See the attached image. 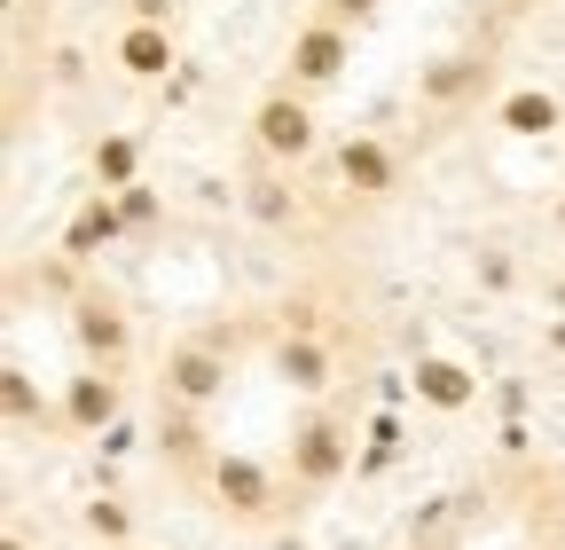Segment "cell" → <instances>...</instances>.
I'll return each mask as SVG.
<instances>
[{
	"mask_svg": "<svg viewBox=\"0 0 565 550\" xmlns=\"http://www.w3.org/2000/svg\"><path fill=\"white\" fill-rule=\"evenodd\" d=\"M557 488H565V472H557Z\"/></svg>",
	"mask_w": 565,
	"mask_h": 550,
	"instance_id": "33",
	"label": "cell"
},
{
	"mask_svg": "<svg viewBox=\"0 0 565 550\" xmlns=\"http://www.w3.org/2000/svg\"><path fill=\"white\" fill-rule=\"evenodd\" d=\"M338 189H345V204H385L401 189V150L385 134H345L338 142Z\"/></svg>",
	"mask_w": 565,
	"mask_h": 550,
	"instance_id": "8",
	"label": "cell"
},
{
	"mask_svg": "<svg viewBox=\"0 0 565 550\" xmlns=\"http://www.w3.org/2000/svg\"><path fill=\"white\" fill-rule=\"evenodd\" d=\"M526 401H534V393H526L519 378H503V385H494V409H503V425H519V417H526Z\"/></svg>",
	"mask_w": 565,
	"mask_h": 550,
	"instance_id": "23",
	"label": "cell"
},
{
	"mask_svg": "<svg viewBox=\"0 0 565 550\" xmlns=\"http://www.w3.org/2000/svg\"><path fill=\"white\" fill-rule=\"evenodd\" d=\"M79 527H87L95 550H126L134 542V504L126 496H95V504H79Z\"/></svg>",
	"mask_w": 565,
	"mask_h": 550,
	"instance_id": "19",
	"label": "cell"
},
{
	"mask_svg": "<svg viewBox=\"0 0 565 550\" xmlns=\"http://www.w3.org/2000/svg\"><path fill=\"white\" fill-rule=\"evenodd\" d=\"M479 284H511V252H503V244L479 252Z\"/></svg>",
	"mask_w": 565,
	"mask_h": 550,
	"instance_id": "25",
	"label": "cell"
},
{
	"mask_svg": "<svg viewBox=\"0 0 565 550\" xmlns=\"http://www.w3.org/2000/svg\"><path fill=\"white\" fill-rule=\"evenodd\" d=\"M228 378H236V355L228 347H212V338H173L166 362H158V409H221L228 401Z\"/></svg>",
	"mask_w": 565,
	"mask_h": 550,
	"instance_id": "3",
	"label": "cell"
},
{
	"mask_svg": "<svg viewBox=\"0 0 565 550\" xmlns=\"http://www.w3.org/2000/svg\"><path fill=\"white\" fill-rule=\"evenodd\" d=\"M126 24H166L173 32V0H126Z\"/></svg>",
	"mask_w": 565,
	"mask_h": 550,
	"instance_id": "24",
	"label": "cell"
},
{
	"mask_svg": "<svg viewBox=\"0 0 565 550\" xmlns=\"http://www.w3.org/2000/svg\"><path fill=\"white\" fill-rule=\"evenodd\" d=\"M353 464H362V456H353V417H345V409H315V417L291 425V448H282V479H291L299 496L338 488Z\"/></svg>",
	"mask_w": 565,
	"mask_h": 550,
	"instance_id": "2",
	"label": "cell"
},
{
	"mask_svg": "<svg viewBox=\"0 0 565 550\" xmlns=\"http://www.w3.org/2000/svg\"><path fill=\"white\" fill-rule=\"evenodd\" d=\"M494 126H503L511 142H542V134L565 126V103L550 87H511V95H494Z\"/></svg>",
	"mask_w": 565,
	"mask_h": 550,
	"instance_id": "17",
	"label": "cell"
},
{
	"mask_svg": "<svg viewBox=\"0 0 565 550\" xmlns=\"http://www.w3.org/2000/svg\"><path fill=\"white\" fill-rule=\"evenodd\" d=\"M487 80H494V55H487V47H448V55H433V63L416 72V103L456 110V103H471Z\"/></svg>",
	"mask_w": 565,
	"mask_h": 550,
	"instance_id": "10",
	"label": "cell"
},
{
	"mask_svg": "<svg viewBox=\"0 0 565 550\" xmlns=\"http://www.w3.org/2000/svg\"><path fill=\"white\" fill-rule=\"evenodd\" d=\"M110 63H118L126 80H173V72H181V47H173L166 24H118Z\"/></svg>",
	"mask_w": 565,
	"mask_h": 550,
	"instance_id": "14",
	"label": "cell"
},
{
	"mask_svg": "<svg viewBox=\"0 0 565 550\" xmlns=\"http://www.w3.org/2000/svg\"><path fill=\"white\" fill-rule=\"evenodd\" d=\"M267 550H307V542H299V535H275V542H267Z\"/></svg>",
	"mask_w": 565,
	"mask_h": 550,
	"instance_id": "29",
	"label": "cell"
},
{
	"mask_svg": "<svg viewBox=\"0 0 565 550\" xmlns=\"http://www.w3.org/2000/svg\"><path fill=\"white\" fill-rule=\"evenodd\" d=\"M267 370H275V385L282 393H330L338 385V347H330V338L322 330H307V338H275V347H267Z\"/></svg>",
	"mask_w": 565,
	"mask_h": 550,
	"instance_id": "11",
	"label": "cell"
},
{
	"mask_svg": "<svg viewBox=\"0 0 565 550\" xmlns=\"http://www.w3.org/2000/svg\"><path fill=\"white\" fill-rule=\"evenodd\" d=\"M542 550H565V542H542Z\"/></svg>",
	"mask_w": 565,
	"mask_h": 550,
	"instance_id": "32",
	"label": "cell"
},
{
	"mask_svg": "<svg viewBox=\"0 0 565 550\" xmlns=\"http://www.w3.org/2000/svg\"><path fill=\"white\" fill-rule=\"evenodd\" d=\"M550 355H557V362H565V322H550Z\"/></svg>",
	"mask_w": 565,
	"mask_h": 550,
	"instance_id": "27",
	"label": "cell"
},
{
	"mask_svg": "<svg viewBox=\"0 0 565 550\" xmlns=\"http://www.w3.org/2000/svg\"><path fill=\"white\" fill-rule=\"evenodd\" d=\"M252 158L259 166H282V173H291V166H307L315 150H322V126H315V103L307 95H291V87H267L259 103H252Z\"/></svg>",
	"mask_w": 565,
	"mask_h": 550,
	"instance_id": "4",
	"label": "cell"
},
{
	"mask_svg": "<svg viewBox=\"0 0 565 550\" xmlns=\"http://www.w3.org/2000/svg\"><path fill=\"white\" fill-rule=\"evenodd\" d=\"M110 244H126V213H118V197H103V189H87L79 197V213L63 221V267H95Z\"/></svg>",
	"mask_w": 565,
	"mask_h": 550,
	"instance_id": "12",
	"label": "cell"
},
{
	"mask_svg": "<svg viewBox=\"0 0 565 550\" xmlns=\"http://www.w3.org/2000/svg\"><path fill=\"white\" fill-rule=\"evenodd\" d=\"M0 417L17 433H63V401H47L24 362H0Z\"/></svg>",
	"mask_w": 565,
	"mask_h": 550,
	"instance_id": "15",
	"label": "cell"
},
{
	"mask_svg": "<svg viewBox=\"0 0 565 550\" xmlns=\"http://www.w3.org/2000/svg\"><path fill=\"white\" fill-rule=\"evenodd\" d=\"M345 63H353V32L307 17V24L291 32V47H282V80H275V87H291V95L315 103V95H330V87L345 80Z\"/></svg>",
	"mask_w": 565,
	"mask_h": 550,
	"instance_id": "5",
	"label": "cell"
},
{
	"mask_svg": "<svg viewBox=\"0 0 565 550\" xmlns=\"http://www.w3.org/2000/svg\"><path fill=\"white\" fill-rule=\"evenodd\" d=\"M550 229H557V236H565V189H557V204H550Z\"/></svg>",
	"mask_w": 565,
	"mask_h": 550,
	"instance_id": "28",
	"label": "cell"
},
{
	"mask_svg": "<svg viewBox=\"0 0 565 550\" xmlns=\"http://www.w3.org/2000/svg\"><path fill=\"white\" fill-rule=\"evenodd\" d=\"M126 425V378L118 370H71L63 378V433L71 441H103Z\"/></svg>",
	"mask_w": 565,
	"mask_h": 550,
	"instance_id": "7",
	"label": "cell"
},
{
	"mask_svg": "<svg viewBox=\"0 0 565 550\" xmlns=\"http://www.w3.org/2000/svg\"><path fill=\"white\" fill-rule=\"evenodd\" d=\"M150 448H158V464H166V472H189V479H204V472H212V456H221L196 409H158V441H150Z\"/></svg>",
	"mask_w": 565,
	"mask_h": 550,
	"instance_id": "13",
	"label": "cell"
},
{
	"mask_svg": "<svg viewBox=\"0 0 565 550\" xmlns=\"http://www.w3.org/2000/svg\"><path fill=\"white\" fill-rule=\"evenodd\" d=\"M87 173H95V189L103 197H126L134 181H141V134H95V150H87Z\"/></svg>",
	"mask_w": 565,
	"mask_h": 550,
	"instance_id": "18",
	"label": "cell"
},
{
	"mask_svg": "<svg viewBox=\"0 0 565 550\" xmlns=\"http://www.w3.org/2000/svg\"><path fill=\"white\" fill-rule=\"evenodd\" d=\"M550 307H557V315H565V284H550Z\"/></svg>",
	"mask_w": 565,
	"mask_h": 550,
	"instance_id": "31",
	"label": "cell"
},
{
	"mask_svg": "<svg viewBox=\"0 0 565 550\" xmlns=\"http://www.w3.org/2000/svg\"><path fill=\"white\" fill-rule=\"evenodd\" d=\"M408 393H416L424 409H440V417H463V409H479L487 378H479L471 362H456V355H433V347H424V355L408 362Z\"/></svg>",
	"mask_w": 565,
	"mask_h": 550,
	"instance_id": "9",
	"label": "cell"
},
{
	"mask_svg": "<svg viewBox=\"0 0 565 550\" xmlns=\"http://www.w3.org/2000/svg\"><path fill=\"white\" fill-rule=\"evenodd\" d=\"M118 213H126V244H134V236H158V229H166V197H158L150 181H134V189L118 197Z\"/></svg>",
	"mask_w": 565,
	"mask_h": 550,
	"instance_id": "21",
	"label": "cell"
},
{
	"mask_svg": "<svg viewBox=\"0 0 565 550\" xmlns=\"http://www.w3.org/2000/svg\"><path fill=\"white\" fill-rule=\"evenodd\" d=\"M63 330H71V347H79V370H118L134 355V315L110 292H71Z\"/></svg>",
	"mask_w": 565,
	"mask_h": 550,
	"instance_id": "6",
	"label": "cell"
},
{
	"mask_svg": "<svg viewBox=\"0 0 565 550\" xmlns=\"http://www.w3.org/2000/svg\"><path fill=\"white\" fill-rule=\"evenodd\" d=\"M315 17H322V24H345V32H362V24H377V0H315Z\"/></svg>",
	"mask_w": 565,
	"mask_h": 550,
	"instance_id": "22",
	"label": "cell"
},
{
	"mask_svg": "<svg viewBox=\"0 0 565 550\" xmlns=\"http://www.w3.org/2000/svg\"><path fill=\"white\" fill-rule=\"evenodd\" d=\"M526 441H534L526 425H503V433H494V448H503V456H526Z\"/></svg>",
	"mask_w": 565,
	"mask_h": 550,
	"instance_id": "26",
	"label": "cell"
},
{
	"mask_svg": "<svg viewBox=\"0 0 565 550\" xmlns=\"http://www.w3.org/2000/svg\"><path fill=\"white\" fill-rule=\"evenodd\" d=\"M0 550H32V542H24V535H0Z\"/></svg>",
	"mask_w": 565,
	"mask_h": 550,
	"instance_id": "30",
	"label": "cell"
},
{
	"mask_svg": "<svg viewBox=\"0 0 565 550\" xmlns=\"http://www.w3.org/2000/svg\"><path fill=\"white\" fill-rule=\"evenodd\" d=\"M204 496H212V511H221L228 527H275L282 511H299V504H291V479L267 472V464L244 456V448H221V456H212Z\"/></svg>",
	"mask_w": 565,
	"mask_h": 550,
	"instance_id": "1",
	"label": "cell"
},
{
	"mask_svg": "<svg viewBox=\"0 0 565 550\" xmlns=\"http://www.w3.org/2000/svg\"><path fill=\"white\" fill-rule=\"evenodd\" d=\"M236 204H244V221H259V229H291L299 213H307V197H299V181L282 173V166H259L244 189H236Z\"/></svg>",
	"mask_w": 565,
	"mask_h": 550,
	"instance_id": "16",
	"label": "cell"
},
{
	"mask_svg": "<svg viewBox=\"0 0 565 550\" xmlns=\"http://www.w3.org/2000/svg\"><path fill=\"white\" fill-rule=\"evenodd\" d=\"M401 464V417L393 409H377L370 417V448H362V464H353V479H377V472H393Z\"/></svg>",
	"mask_w": 565,
	"mask_h": 550,
	"instance_id": "20",
	"label": "cell"
}]
</instances>
